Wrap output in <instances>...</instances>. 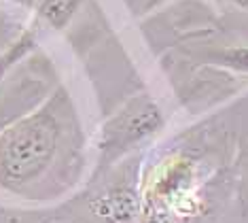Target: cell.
Instances as JSON below:
<instances>
[{
	"label": "cell",
	"instance_id": "5",
	"mask_svg": "<svg viewBox=\"0 0 248 223\" xmlns=\"http://www.w3.org/2000/svg\"><path fill=\"white\" fill-rule=\"evenodd\" d=\"M83 0H41L36 7V21L41 26H47L51 30H62Z\"/></svg>",
	"mask_w": 248,
	"mask_h": 223
},
{
	"label": "cell",
	"instance_id": "3",
	"mask_svg": "<svg viewBox=\"0 0 248 223\" xmlns=\"http://www.w3.org/2000/svg\"><path fill=\"white\" fill-rule=\"evenodd\" d=\"M161 123L163 119L159 115V108L146 96H136L134 100H129L121 111H117L115 117L108 119L104 128L102 149L106 162L117 159L127 149H134L136 142L155 134L161 128Z\"/></svg>",
	"mask_w": 248,
	"mask_h": 223
},
{
	"label": "cell",
	"instance_id": "2",
	"mask_svg": "<svg viewBox=\"0 0 248 223\" xmlns=\"http://www.w3.org/2000/svg\"><path fill=\"white\" fill-rule=\"evenodd\" d=\"M197 172L185 159L161 164L140 191L142 223H185L197 217L202 191Z\"/></svg>",
	"mask_w": 248,
	"mask_h": 223
},
{
	"label": "cell",
	"instance_id": "7",
	"mask_svg": "<svg viewBox=\"0 0 248 223\" xmlns=\"http://www.w3.org/2000/svg\"><path fill=\"white\" fill-rule=\"evenodd\" d=\"M233 4H238L240 9H244V11H248V0H231Z\"/></svg>",
	"mask_w": 248,
	"mask_h": 223
},
{
	"label": "cell",
	"instance_id": "6",
	"mask_svg": "<svg viewBox=\"0 0 248 223\" xmlns=\"http://www.w3.org/2000/svg\"><path fill=\"white\" fill-rule=\"evenodd\" d=\"M238 202L242 213H248V147L244 151V157L240 162V174H238Z\"/></svg>",
	"mask_w": 248,
	"mask_h": 223
},
{
	"label": "cell",
	"instance_id": "1",
	"mask_svg": "<svg viewBox=\"0 0 248 223\" xmlns=\"http://www.w3.org/2000/svg\"><path fill=\"white\" fill-rule=\"evenodd\" d=\"M62 94L0 132V189L32 196L49 172L62 138Z\"/></svg>",
	"mask_w": 248,
	"mask_h": 223
},
{
	"label": "cell",
	"instance_id": "4",
	"mask_svg": "<svg viewBox=\"0 0 248 223\" xmlns=\"http://www.w3.org/2000/svg\"><path fill=\"white\" fill-rule=\"evenodd\" d=\"M89 213L100 223H142V202L129 179H119L89 198Z\"/></svg>",
	"mask_w": 248,
	"mask_h": 223
}]
</instances>
